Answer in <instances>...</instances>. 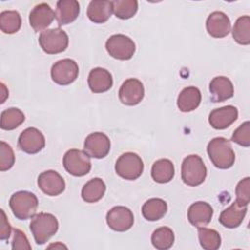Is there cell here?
I'll list each match as a JSON object with an SVG mask.
<instances>
[{"label":"cell","mask_w":250,"mask_h":250,"mask_svg":"<svg viewBox=\"0 0 250 250\" xmlns=\"http://www.w3.org/2000/svg\"><path fill=\"white\" fill-rule=\"evenodd\" d=\"M207 153L213 165L219 169H229L235 161V153L230 142L223 137L212 139L207 146Z\"/></svg>","instance_id":"1"},{"label":"cell","mask_w":250,"mask_h":250,"mask_svg":"<svg viewBox=\"0 0 250 250\" xmlns=\"http://www.w3.org/2000/svg\"><path fill=\"white\" fill-rule=\"evenodd\" d=\"M29 228L36 244L42 245L58 231L59 222L53 214L41 212L32 218Z\"/></svg>","instance_id":"2"},{"label":"cell","mask_w":250,"mask_h":250,"mask_svg":"<svg viewBox=\"0 0 250 250\" xmlns=\"http://www.w3.org/2000/svg\"><path fill=\"white\" fill-rule=\"evenodd\" d=\"M9 205L17 219L27 220L35 216L38 207V199L36 195L30 191L20 190L12 194Z\"/></svg>","instance_id":"3"},{"label":"cell","mask_w":250,"mask_h":250,"mask_svg":"<svg viewBox=\"0 0 250 250\" xmlns=\"http://www.w3.org/2000/svg\"><path fill=\"white\" fill-rule=\"evenodd\" d=\"M207 176V168L200 156L190 154L182 163V180L189 187L201 185Z\"/></svg>","instance_id":"4"},{"label":"cell","mask_w":250,"mask_h":250,"mask_svg":"<svg viewBox=\"0 0 250 250\" xmlns=\"http://www.w3.org/2000/svg\"><path fill=\"white\" fill-rule=\"evenodd\" d=\"M41 49L48 55L62 53L68 46L66 32L59 27L46 29L41 32L38 38Z\"/></svg>","instance_id":"5"},{"label":"cell","mask_w":250,"mask_h":250,"mask_svg":"<svg viewBox=\"0 0 250 250\" xmlns=\"http://www.w3.org/2000/svg\"><path fill=\"white\" fill-rule=\"evenodd\" d=\"M143 171V160L135 152H125L116 160L115 172L124 180H136L142 175Z\"/></svg>","instance_id":"6"},{"label":"cell","mask_w":250,"mask_h":250,"mask_svg":"<svg viewBox=\"0 0 250 250\" xmlns=\"http://www.w3.org/2000/svg\"><path fill=\"white\" fill-rule=\"evenodd\" d=\"M62 164L66 172L74 177L85 176L92 167L90 156L85 151L76 148H71L65 152Z\"/></svg>","instance_id":"7"},{"label":"cell","mask_w":250,"mask_h":250,"mask_svg":"<svg viewBox=\"0 0 250 250\" xmlns=\"http://www.w3.org/2000/svg\"><path fill=\"white\" fill-rule=\"evenodd\" d=\"M105 49L112 58L127 61L135 54L136 45L130 37L124 34H114L106 40Z\"/></svg>","instance_id":"8"},{"label":"cell","mask_w":250,"mask_h":250,"mask_svg":"<svg viewBox=\"0 0 250 250\" xmlns=\"http://www.w3.org/2000/svg\"><path fill=\"white\" fill-rule=\"evenodd\" d=\"M79 73V67L75 61L71 59L60 60L52 65L51 77L58 85H69L76 80Z\"/></svg>","instance_id":"9"},{"label":"cell","mask_w":250,"mask_h":250,"mask_svg":"<svg viewBox=\"0 0 250 250\" xmlns=\"http://www.w3.org/2000/svg\"><path fill=\"white\" fill-rule=\"evenodd\" d=\"M106 224L115 231H126L133 227V212L125 206H115L106 213Z\"/></svg>","instance_id":"10"},{"label":"cell","mask_w":250,"mask_h":250,"mask_svg":"<svg viewBox=\"0 0 250 250\" xmlns=\"http://www.w3.org/2000/svg\"><path fill=\"white\" fill-rule=\"evenodd\" d=\"M110 150L109 138L102 132H94L88 135L84 142V151L93 158L105 157Z\"/></svg>","instance_id":"11"},{"label":"cell","mask_w":250,"mask_h":250,"mask_svg":"<svg viewBox=\"0 0 250 250\" xmlns=\"http://www.w3.org/2000/svg\"><path fill=\"white\" fill-rule=\"evenodd\" d=\"M18 146L23 152L35 154L44 148L45 137L37 128L29 127L21 133Z\"/></svg>","instance_id":"12"},{"label":"cell","mask_w":250,"mask_h":250,"mask_svg":"<svg viewBox=\"0 0 250 250\" xmlns=\"http://www.w3.org/2000/svg\"><path fill=\"white\" fill-rule=\"evenodd\" d=\"M145 96L143 83L136 78L125 80L120 86L118 97L120 102L125 105H136L141 103Z\"/></svg>","instance_id":"13"},{"label":"cell","mask_w":250,"mask_h":250,"mask_svg":"<svg viewBox=\"0 0 250 250\" xmlns=\"http://www.w3.org/2000/svg\"><path fill=\"white\" fill-rule=\"evenodd\" d=\"M39 188L49 196H57L63 192L65 183L63 178L54 170L42 172L37 179Z\"/></svg>","instance_id":"14"},{"label":"cell","mask_w":250,"mask_h":250,"mask_svg":"<svg viewBox=\"0 0 250 250\" xmlns=\"http://www.w3.org/2000/svg\"><path fill=\"white\" fill-rule=\"evenodd\" d=\"M54 19L55 12L46 3L37 4L29 13V24L36 32L46 29Z\"/></svg>","instance_id":"15"},{"label":"cell","mask_w":250,"mask_h":250,"mask_svg":"<svg viewBox=\"0 0 250 250\" xmlns=\"http://www.w3.org/2000/svg\"><path fill=\"white\" fill-rule=\"evenodd\" d=\"M238 117V110L233 105H226L220 108L213 109L208 121L210 125L217 130H224L229 127Z\"/></svg>","instance_id":"16"},{"label":"cell","mask_w":250,"mask_h":250,"mask_svg":"<svg viewBox=\"0 0 250 250\" xmlns=\"http://www.w3.org/2000/svg\"><path fill=\"white\" fill-rule=\"evenodd\" d=\"M230 27L229 17L221 11L211 13L206 20L207 32L214 38L226 37L230 31Z\"/></svg>","instance_id":"17"},{"label":"cell","mask_w":250,"mask_h":250,"mask_svg":"<svg viewBox=\"0 0 250 250\" xmlns=\"http://www.w3.org/2000/svg\"><path fill=\"white\" fill-rule=\"evenodd\" d=\"M210 98L214 103H222L232 98L234 88L232 82L226 76H216L209 84Z\"/></svg>","instance_id":"18"},{"label":"cell","mask_w":250,"mask_h":250,"mask_svg":"<svg viewBox=\"0 0 250 250\" xmlns=\"http://www.w3.org/2000/svg\"><path fill=\"white\" fill-rule=\"evenodd\" d=\"M213 217V208L205 201H196L192 203L188 211L189 223L198 228L206 227Z\"/></svg>","instance_id":"19"},{"label":"cell","mask_w":250,"mask_h":250,"mask_svg":"<svg viewBox=\"0 0 250 250\" xmlns=\"http://www.w3.org/2000/svg\"><path fill=\"white\" fill-rule=\"evenodd\" d=\"M80 13V5L76 0H60L57 2L55 18L59 25L73 22Z\"/></svg>","instance_id":"20"},{"label":"cell","mask_w":250,"mask_h":250,"mask_svg":"<svg viewBox=\"0 0 250 250\" xmlns=\"http://www.w3.org/2000/svg\"><path fill=\"white\" fill-rule=\"evenodd\" d=\"M112 76L105 68L95 67L88 75V85L93 93L106 92L112 87Z\"/></svg>","instance_id":"21"},{"label":"cell","mask_w":250,"mask_h":250,"mask_svg":"<svg viewBox=\"0 0 250 250\" xmlns=\"http://www.w3.org/2000/svg\"><path fill=\"white\" fill-rule=\"evenodd\" d=\"M247 212V206H241L234 201L229 207L226 208L219 217L222 226L228 229H235L241 225Z\"/></svg>","instance_id":"22"},{"label":"cell","mask_w":250,"mask_h":250,"mask_svg":"<svg viewBox=\"0 0 250 250\" xmlns=\"http://www.w3.org/2000/svg\"><path fill=\"white\" fill-rule=\"evenodd\" d=\"M201 102V93L198 88L189 86L184 88L177 99L178 108L182 112H189L198 107Z\"/></svg>","instance_id":"23"},{"label":"cell","mask_w":250,"mask_h":250,"mask_svg":"<svg viewBox=\"0 0 250 250\" xmlns=\"http://www.w3.org/2000/svg\"><path fill=\"white\" fill-rule=\"evenodd\" d=\"M112 14L111 1L94 0L89 3L87 9V16L89 20L95 23L105 22Z\"/></svg>","instance_id":"24"},{"label":"cell","mask_w":250,"mask_h":250,"mask_svg":"<svg viewBox=\"0 0 250 250\" xmlns=\"http://www.w3.org/2000/svg\"><path fill=\"white\" fill-rule=\"evenodd\" d=\"M106 187L101 178H93L88 181L82 188L81 196L87 203H95L103 198Z\"/></svg>","instance_id":"25"},{"label":"cell","mask_w":250,"mask_h":250,"mask_svg":"<svg viewBox=\"0 0 250 250\" xmlns=\"http://www.w3.org/2000/svg\"><path fill=\"white\" fill-rule=\"evenodd\" d=\"M175 175L174 164L171 160L162 158L156 160L151 167V178L159 184L169 183Z\"/></svg>","instance_id":"26"},{"label":"cell","mask_w":250,"mask_h":250,"mask_svg":"<svg viewBox=\"0 0 250 250\" xmlns=\"http://www.w3.org/2000/svg\"><path fill=\"white\" fill-rule=\"evenodd\" d=\"M167 203L161 198H150L146 200L142 207V214L147 221H158L167 213Z\"/></svg>","instance_id":"27"},{"label":"cell","mask_w":250,"mask_h":250,"mask_svg":"<svg viewBox=\"0 0 250 250\" xmlns=\"http://www.w3.org/2000/svg\"><path fill=\"white\" fill-rule=\"evenodd\" d=\"M175 241L173 230L168 227H160L151 234V243L158 250H167L172 247Z\"/></svg>","instance_id":"28"},{"label":"cell","mask_w":250,"mask_h":250,"mask_svg":"<svg viewBox=\"0 0 250 250\" xmlns=\"http://www.w3.org/2000/svg\"><path fill=\"white\" fill-rule=\"evenodd\" d=\"M21 18L17 11H3L0 14V28L6 34H13L20 30Z\"/></svg>","instance_id":"29"},{"label":"cell","mask_w":250,"mask_h":250,"mask_svg":"<svg viewBox=\"0 0 250 250\" xmlns=\"http://www.w3.org/2000/svg\"><path fill=\"white\" fill-rule=\"evenodd\" d=\"M25 117L23 112L17 107H10L1 112V129L14 130L19 127Z\"/></svg>","instance_id":"30"},{"label":"cell","mask_w":250,"mask_h":250,"mask_svg":"<svg viewBox=\"0 0 250 250\" xmlns=\"http://www.w3.org/2000/svg\"><path fill=\"white\" fill-rule=\"evenodd\" d=\"M232 37L240 45L250 44V18L249 16L239 17L232 28Z\"/></svg>","instance_id":"31"},{"label":"cell","mask_w":250,"mask_h":250,"mask_svg":"<svg viewBox=\"0 0 250 250\" xmlns=\"http://www.w3.org/2000/svg\"><path fill=\"white\" fill-rule=\"evenodd\" d=\"M111 3L112 13L121 20L131 19L138 11V1L136 0H115Z\"/></svg>","instance_id":"32"},{"label":"cell","mask_w":250,"mask_h":250,"mask_svg":"<svg viewBox=\"0 0 250 250\" xmlns=\"http://www.w3.org/2000/svg\"><path fill=\"white\" fill-rule=\"evenodd\" d=\"M198 239L205 250H217L221 246V236L217 230L212 229L198 228Z\"/></svg>","instance_id":"33"},{"label":"cell","mask_w":250,"mask_h":250,"mask_svg":"<svg viewBox=\"0 0 250 250\" xmlns=\"http://www.w3.org/2000/svg\"><path fill=\"white\" fill-rule=\"evenodd\" d=\"M15 164L14 150L10 145L1 141L0 142V171L4 172L13 167Z\"/></svg>","instance_id":"34"},{"label":"cell","mask_w":250,"mask_h":250,"mask_svg":"<svg viewBox=\"0 0 250 250\" xmlns=\"http://www.w3.org/2000/svg\"><path fill=\"white\" fill-rule=\"evenodd\" d=\"M235 201L241 206H248L250 200V178L240 180L235 188Z\"/></svg>","instance_id":"35"},{"label":"cell","mask_w":250,"mask_h":250,"mask_svg":"<svg viewBox=\"0 0 250 250\" xmlns=\"http://www.w3.org/2000/svg\"><path fill=\"white\" fill-rule=\"evenodd\" d=\"M231 141L239 146L248 147L250 146V122L245 121L236 130H234Z\"/></svg>","instance_id":"36"},{"label":"cell","mask_w":250,"mask_h":250,"mask_svg":"<svg viewBox=\"0 0 250 250\" xmlns=\"http://www.w3.org/2000/svg\"><path fill=\"white\" fill-rule=\"evenodd\" d=\"M12 248L14 250L17 249H31V245L28 242V239L23 231L19 229H14V236L12 240Z\"/></svg>","instance_id":"37"},{"label":"cell","mask_w":250,"mask_h":250,"mask_svg":"<svg viewBox=\"0 0 250 250\" xmlns=\"http://www.w3.org/2000/svg\"><path fill=\"white\" fill-rule=\"evenodd\" d=\"M1 211V219H0V239L1 240H6L9 239L12 231V228L10 223L7 220L6 214L3 209Z\"/></svg>","instance_id":"38"},{"label":"cell","mask_w":250,"mask_h":250,"mask_svg":"<svg viewBox=\"0 0 250 250\" xmlns=\"http://www.w3.org/2000/svg\"><path fill=\"white\" fill-rule=\"evenodd\" d=\"M1 87H2V99H1V104H3L5 102V99L6 97H8V92H4L5 90V85L3 83H1Z\"/></svg>","instance_id":"39"}]
</instances>
